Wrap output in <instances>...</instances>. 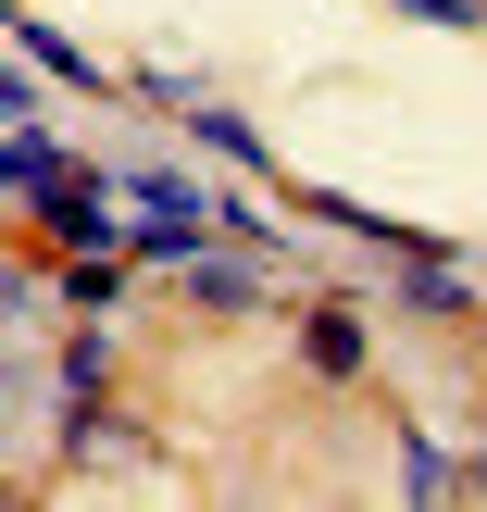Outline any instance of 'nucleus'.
<instances>
[{
  "label": "nucleus",
  "mask_w": 487,
  "mask_h": 512,
  "mask_svg": "<svg viewBox=\"0 0 487 512\" xmlns=\"http://www.w3.org/2000/svg\"><path fill=\"white\" fill-rule=\"evenodd\" d=\"M300 363H313V375H363V325H350L338 300H325V313L300 325Z\"/></svg>",
  "instance_id": "f257e3e1"
},
{
  "label": "nucleus",
  "mask_w": 487,
  "mask_h": 512,
  "mask_svg": "<svg viewBox=\"0 0 487 512\" xmlns=\"http://www.w3.org/2000/svg\"><path fill=\"white\" fill-rule=\"evenodd\" d=\"M213 250H225V238H213ZM213 250L188 263V288L213 300V313H250V300H263V275H250V263H263V250H250V263H213Z\"/></svg>",
  "instance_id": "f03ea898"
},
{
  "label": "nucleus",
  "mask_w": 487,
  "mask_h": 512,
  "mask_svg": "<svg viewBox=\"0 0 487 512\" xmlns=\"http://www.w3.org/2000/svg\"><path fill=\"white\" fill-rule=\"evenodd\" d=\"M13 50H25V63H50V75H63V88H100V63H88V50H63V38H50V25H13Z\"/></svg>",
  "instance_id": "7ed1b4c3"
},
{
  "label": "nucleus",
  "mask_w": 487,
  "mask_h": 512,
  "mask_svg": "<svg viewBox=\"0 0 487 512\" xmlns=\"http://www.w3.org/2000/svg\"><path fill=\"white\" fill-rule=\"evenodd\" d=\"M63 300H75V313H113V300H125V250H113V263H100V250H88V263L63 275Z\"/></svg>",
  "instance_id": "20e7f679"
},
{
  "label": "nucleus",
  "mask_w": 487,
  "mask_h": 512,
  "mask_svg": "<svg viewBox=\"0 0 487 512\" xmlns=\"http://www.w3.org/2000/svg\"><path fill=\"white\" fill-rule=\"evenodd\" d=\"M188 138H213V150H225V163H263V138H250V125H238V113H225V100H200V113H188Z\"/></svg>",
  "instance_id": "39448f33"
},
{
  "label": "nucleus",
  "mask_w": 487,
  "mask_h": 512,
  "mask_svg": "<svg viewBox=\"0 0 487 512\" xmlns=\"http://www.w3.org/2000/svg\"><path fill=\"white\" fill-rule=\"evenodd\" d=\"M400 13H425V25H475V0H400Z\"/></svg>",
  "instance_id": "423d86ee"
}]
</instances>
